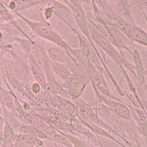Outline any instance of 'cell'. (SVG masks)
<instances>
[{
  "label": "cell",
  "instance_id": "1",
  "mask_svg": "<svg viewBox=\"0 0 147 147\" xmlns=\"http://www.w3.org/2000/svg\"><path fill=\"white\" fill-rule=\"evenodd\" d=\"M18 16L23 20L24 22L29 26L32 31L36 35L45 40L51 42L58 46L63 48L67 52L70 53L75 57H77V53L75 50L71 49V47L63 40L62 38L54 31L49 26L41 22H34L26 18L22 15L15 12Z\"/></svg>",
  "mask_w": 147,
  "mask_h": 147
},
{
  "label": "cell",
  "instance_id": "2",
  "mask_svg": "<svg viewBox=\"0 0 147 147\" xmlns=\"http://www.w3.org/2000/svg\"><path fill=\"white\" fill-rule=\"evenodd\" d=\"M88 27L90 35L92 40L101 47L117 64L121 67L122 64L124 66L127 60L120 55L111 42L92 23L88 22Z\"/></svg>",
  "mask_w": 147,
  "mask_h": 147
},
{
  "label": "cell",
  "instance_id": "3",
  "mask_svg": "<svg viewBox=\"0 0 147 147\" xmlns=\"http://www.w3.org/2000/svg\"><path fill=\"white\" fill-rule=\"evenodd\" d=\"M117 24L122 32L132 42L147 46V33L137 26L134 23L129 22L124 19L114 15Z\"/></svg>",
  "mask_w": 147,
  "mask_h": 147
},
{
  "label": "cell",
  "instance_id": "4",
  "mask_svg": "<svg viewBox=\"0 0 147 147\" xmlns=\"http://www.w3.org/2000/svg\"><path fill=\"white\" fill-rule=\"evenodd\" d=\"M65 81L63 87L67 90V93L74 99H78L86 84L84 77L81 75L74 74Z\"/></svg>",
  "mask_w": 147,
  "mask_h": 147
},
{
  "label": "cell",
  "instance_id": "5",
  "mask_svg": "<svg viewBox=\"0 0 147 147\" xmlns=\"http://www.w3.org/2000/svg\"><path fill=\"white\" fill-rule=\"evenodd\" d=\"M100 98L109 109L116 115L127 120L131 119L130 110L124 104L120 101L114 100L113 99L106 96H101Z\"/></svg>",
  "mask_w": 147,
  "mask_h": 147
},
{
  "label": "cell",
  "instance_id": "6",
  "mask_svg": "<svg viewBox=\"0 0 147 147\" xmlns=\"http://www.w3.org/2000/svg\"><path fill=\"white\" fill-rule=\"evenodd\" d=\"M44 67L46 73L49 90L55 94H62L67 95V92L63 88V86L58 82L53 76V71L50 66V62L47 59V56L45 55L43 57Z\"/></svg>",
  "mask_w": 147,
  "mask_h": 147
},
{
  "label": "cell",
  "instance_id": "7",
  "mask_svg": "<svg viewBox=\"0 0 147 147\" xmlns=\"http://www.w3.org/2000/svg\"><path fill=\"white\" fill-rule=\"evenodd\" d=\"M43 145V142L39 138L29 134H19L16 138V146L17 147L44 146Z\"/></svg>",
  "mask_w": 147,
  "mask_h": 147
},
{
  "label": "cell",
  "instance_id": "8",
  "mask_svg": "<svg viewBox=\"0 0 147 147\" xmlns=\"http://www.w3.org/2000/svg\"><path fill=\"white\" fill-rule=\"evenodd\" d=\"M29 61L30 68L35 80L42 86H43V88H46L47 86L46 79L37 62L34 59L33 55H29Z\"/></svg>",
  "mask_w": 147,
  "mask_h": 147
},
{
  "label": "cell",
  "instance_id": "9",
  "mask_svg": "<svg viewBox=\"0 0 147 147\" xmlns=\"http://www.w3.org/2000/svg\"><path fill=\"white\" fill-rule=\"evenodd\" d=\"M131 55L135 64L138 79L141 84H142L145 81V70L143 61L137 49H135L132 52Z\"/></svg>",
  "mask_w": 147,
  "mask_h": 147
},
{
  "label": "cell",
  "instance_id": "10",
  "mask_svg": "<svg viewBox=\"0 0 147 147\" xmlns=\"http://www.w3.org/2000/svg\"><path fill=\"white\" fill-rule=\"evenodd\" d=\"M46 51L52 61L63 64L66 62V55L65 53L66 51L59 46L48 47Z\"/></svg>",
  "mask_w": 147,
  "mask_h": 147
},
{
  "label": "cell",
  "instance_id": "11",
  "mask_svg": "<svg viewBox=\"0 0 147 147\" xmlns=\"http://www.w3.org/2000/svg\"><path fill=\"white\" fill-rule=\"evenodd\" d=\"M49 62L53 73L62 79L67 80L73 75L63 63L55 62L52 60L49 61Z\"/></svg>",
  "mask_w": 147,
  "mask_h": 147
},
{
  "label": "cell",
  "instance_id": "12",
  "mask_svg": "<svg viewBox=\"0 0 147 147\" xmlns=\"http://www.w3.org/2000/svg\"><path fill=\"white\" fill-rule=\"evenodd\" d=\"M17 5L15 12H18L38 5H47L51 0H15Z\"/></svg>",
  "mask_w": 147,
  "mask_h": 147
},
{
  "label": "cell",
  "instance_id": "13",
  "mask_svg": "<svg viewBox=\"0 0 147 147\" xmlns=\"http://www.w3.org/2000/svg\"><path fill=\"white\" fill-rule=\"evenodd\" d=\"M58 106L63 112L68 115L74 116L79 113L78 108L69 101L63 97L58 96Z\"/></svg>",
  "mask_w": 147,
  "mask_h": 147
},
{
  "label": "cell",
  "instance_id": "14",
  "mask_svg": "<svg viewBox=\"0 0 147 147\" xmlns=\"http://www.w3.org/2000/svg\"><path fill=\"white\" fill-rule=\"evenodd\" d=\"M117 6L119 10L124 16H126L130 20V22L134 23L132 17L131 16V9L129 0H117Z\"/></svg>",
  "mask_w": 147,
  "mask_h": 147
},
{
  "label": "cell",
  "instance_id": "15",
  "mask_svg": "<svg viewBox=\"0 0 147 147\" xmlns=\"http://www.w3.org/2000/svg\"><path fill=\"white\" fill-rule=\"evenodd\" d=\"M20 131L24 134H29L39 139H45L47 138L45 134L32 126H23L20 129Z\"/></svg>",
  "mask_w": 147,
  "mask_h": 147
},
{
  "label": "cell",
  "instance_id": "16",
  "mask_svg": "<svg viewBox=\"0 0 147 147\" xmlns=\"http://www.w3.org/2000/svg\"><path fill=\"white\" fill-rule=\"evenodd\" d=\"M131 9L139 12L141 14L145 13L147 11V0H129Z\"/></svg>",
  "mask_w": 147,
  "mask_h": 147
},
{
  "label": "cell",
  "instance_id": "17",
  "mask_svg": "<svg viewBox=\"0 0 147 147\" xmlns=\"http://www.w3.org/2000/svg\"><path fill=\"white\" fill-rule=\"evenodd\" d=\"M121 68L123 70V73L124 74V76H125V78L126 80L127 81V83H128V86H129V88L130 90V91L132 92L133 95H134V97H136L137 100L139 102V103L140 104L141 107L144 110V105L142 104V101H141L139 97V95L138 94L136 90V88L134 87L132 82L131 79H130V78L129 77L128 74L125 71L124 69V68H123V67H121Z\"/></svg>",
  "mask_w": 147,
  "mask_h": 147
},
{
  "label": "cell",
  "instance_id": "18",
  "mask_svg": "<svg viewBox=\"0 0 147 147\" xmlns=\"http://www.w3.org/2000/svg\"><path fill=\"white\" fill-rule=\"evenodd\" d=\"M14 132L12 129L10 125L7 121L5 122V128L4 130V143L5 145L11 144L14 140Z\"/></svg>",
  "mask_w": 147,
  "mask_h": 147
},
{
  "label": "cell",
  "instance_id": "19",
  "mask_svg": "<svg viewBox=\"0 0 147 147\" xmlns=\"http://www.w3.org/2000/svg\"><path fill=\"white\" fill-rule=\"evenodd\" d=\"M0 13L1 19L7 22L8 23L12 20L14 18L13 16L11 14L7 8L2 3V1H1L0 5Z\"/></svg>",
  "mask_w": 147,
  "mask_h": 147
},
{
  "label": "cell",
  "instance_id": "20",
  "mask_svg": "<svg viewBox=\"0 0 147 147\" xmlns=\"http://www.w3.org/2000/svg\"><path fill=\"white\" fill-rule=\"evenodd\" d=\"M1 96L2 101L5 106L11 109L14 108L13 97L10 93L5 91H1Z\"/></svg>",
  "mask_w": 147,
  "mask_h": 147
},
{
  "label": "cell",
  "instance_id": "21",
  "mask_svg": "<svg viewBox=\"0 0 147 147\" xmlns=\"http://www.w3.org/2000/svg\"><path fill=\"white\" fill-rule=\"evenodd\" d=\"M90 124L91 125L92 128H93V129L94 130V131H95L96 133L104 136L107 137L109 138H111V139L115 140L116 142H118V141H117L116 140L113 138V137L111 136L110 134H109L106 131H105L104 129H103L102 128H100L99 126L95 125V124H93H93L92 123H91V124Z\"/></svg>",
  "mask_w": 147,
  "mask_h": 147
},
{
  "label": "cell",
  "instance_id": "22",
  "mask_svg": "<svg viewBox=\"0 0 147 147\" xmlns=\"http://www.w3.org/2000/svg\"><path fill=\"white\" fill-rule=\"evenodd\" d=\"M55 12V9L53 5L50 3L46 5L44 11L45 17L47 20H49L51 18L53 15V12Z\"/></svg>",
  "mask_w": 147,
  "mask_h": 147
},
{
  "label": "cell",
  "instance_id": "23",
  "mask_svg": "<svg viewBox=\"0 0 147 147\" xmlns=\"http://www.w3.org/2000/svg\"><path fill=\"white\" fill-rule=\"evenodd\" d=\"M19 43L20 44V45L22 47L24 50L27 52H30V43H32L30 40L28 39L24 40V39H18L17 40Z\"/></svg>",
  "mask_w": 147,
  "mask_h": 147
},
{
  "label": "cell",
  "instance_id": "24",
  "mask_svg": "<svg viewBox=\"0 0 147 147\" xmlns=\"http://www.w3.org/2000/svg\"><path fill=\"white\" fill-rule=\"evenodd\" d=\"M67 137V138L70 140L71 142L74 144V145H75V146H78V147H84L86 146L84 144H83L82 142H81V141L79 140H78L76 137H73V136H70L69 134H67L65 135Z\"/></svg>",
  "mask_w": 147,
  "mask_h": 147
},
{
  "label": "cell",
  "instance_id": "25",
  "mask_svg": "<svg viewBox=\"0 0 147 147\" xmlns=\"http://www.w3.org/2000/svg\"><path fill=\"white\" fill-rule=\"evenodd\" d=\"M41 85L38 82L34 83L32 86V91L34 94H38L41 91Z\"/></svg>",
  "mask_w": 147,
  "mask_h": 147
},
{
  "label": "cell",
  "instance_id": "26",
  "mask_svg": "<svg viewBox=\"0 0 147 147\" xmlns=\"http://www.w3.org/2000/svg\"><path fill=\"white\" fill-rule=\"evenodd\" d=\"M17 7V5H16V2L15 1V0H12L9 2L8 5V7L11 10L15 11Z\"/></svg>",
  "mask_w": 147,
  "mask_h": 147
},
{
  "label": "cell",
  "instance_id": "27",
  "mask_svg": "<svg viewBox=\"0 0 147 147\" xmlns=\"http://www.w3.org/2000/svg\"><path fill=\"white\" fill-rule=\"evenodd\" d=\"M80 3H85L91 4L92 2V0H79Z\"/></svg>",
  "mask_w": 147,
  "mask_h": 147
},
{
  "label": "cell",
  "instance_id": "28",
  "mask_svg": "<svg viewBox=\"0 0 147 147\" xmlns=\"http://www.w3.org/2000/svg\"><path fill=\"white\" fill-rule=\"evenodd\" d=\"M144 18H145V21H146V24H147L146 25H147V16H146V14H145V13L144 14Z\"/></svg>",
  "mask_w": 147,
  "mask_h": 147
},
{
  "label": "cell",
  "instance_id": "29",
  "mask_svg": "<svg viewBox=\"0 0 147 147\" xmlns=\"http://www.w3.org/2000/svg\"><path fill=\"white\" fill-rule=\"evenodd\" d=\"M99 1L100 2V4H101V7H102L104 9V7L102 3V1H101V0H99Z\"/></svg>",
  "mask_w": 147,
  "mask_h": 147
},
{
  "label": "cell",
  "instance_id": "30",
  "mask_svg": "<svg viewBox=\"0 0 147 147\" xmlns=\"http://www.w3.org/2000/svg\"><path fill=\"white\" fill-rule=\"evenodd\" d=\"M108 1H117V0H108Z\"/></svg>",
  "mask_w": 147,
  "mask_h": 147
},
{
  "label": "cell",
  "instance_id": "31",
  "mask_svg": "<svg viewBox=\"0 0 147 147\" xmlns=\"http://www.w3.org/2000/svg\"><path fill=\"white\" fill-rule=\"evenodd\" d=\"M144 106H145V108H146V109L147 110V105L144 104Z\"/></svg>",
  "mask_w": 147,
  "mask_h": 147
}]
</instances>
